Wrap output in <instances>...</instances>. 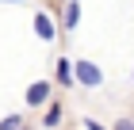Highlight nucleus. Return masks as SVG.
<instances>
[{"label": "nucleus", "mask_w": 134, "mask_h": 130, "mask_svg": "<svg viewBox=\"0 0 134 130\" xmlns=\"http://www.w3.org/2000/svg\"><path fill=\"white\" fill-rule=\"evenodd\" d=\"M73 80L84 84V88H100V84H103V73H100L96 61H77V65H73Z\"/></svg>", "instance_id": "nucleus-1"}, {"label": "nucleus", "mask_w": 134, "mask_h": 130, "mask_svg": "<svg viewBox=\"0 0 134 130\" xmlns=\"http://www.w3.org/2000/svg\"><path fill=\"white\" fill-rule=\"evenodd\" d=\"M23 100H27V107H38V103H46V100H50V84H46V80L31 84V88L23 92Z\"/></svg>", "instance_id": "nucleus-2"}, {"label": "nucleus", "mask_w": 134, "mask_h": 130, "mask_svg": "<svg viewBox=\"0 0 134 130\" xmlns=\"http://www.w3.org/2000/svg\"><path fill=\"white\" fill-rule=\"evenodd\" d=\"M35 35H38V38H46V42H54V23H50V15H46V12H35Z\"/></svg>", "instance_id": "nucleus-3"}, {"label": "nucleus", "mask_w": 134, "mask_h": 130, "mask_svg": "<svg viewBox=\"0 0 134 130\" xmlns=\"http://www.w3.org/2000/svg\"><path fill=\"white\" fill-rule=\"evenodd\" d=\"M62 23H65V31H73L77 23H81V0H69V4H65V12H62Z\"/></svg>", "instance_id": "nucleus-4"}, {"label": "nucleus", "mask_w": 134, "mask_h": 130, "mask_svg": "<svg viewBox=\"0 0 134 130\" xmlns=\"http://www.w3.org/2000/svg\"><path fill=\"white\" fill-rule=\"evenodd\" d=\"M58 84H73V65H69V58L58 61Z\"/></svg>", "instance_id": "nucleus-5"}, {"label": "nucleus", "mask_w": 134, "mask_h": 130, "mask_svg": "<svg viewBox=\"0 0 134 130\" xmlns=\"http://www.w3.org/2000/svg\"><path fill=\"white\" fill-rule=\"evenodd\" d=\"M62 122V103H50V111H46V126H58Z\"/></svg>", "instance_id": "nucleus-6"}, {"label": "nucleus", "mask_w": 134, "mask_h": 130, "mask_svg": "<svg viewBox=\"0 0 134 130\" xmlns=\"http://www.w3.org/2000/svg\"><path fill=\"white\" fill-rule=\"evenodd\" d=\"M19 122H23V119H19V115H8V119L0 122V130H8V126H19Z\"/></svg>", "instance_id": "nucleus-7"}, {"label": "nucleus", "mask_w": 134, "mask_h": 130, "mask_svg": "<svg viewBox=\"0 0 134 130\" xmlns=\"http://www.w3.org/2000/svg\"><path fill=\"white\" fill-rule=\"evenodd\" d=\"M8 4H23V0H8Z\"/></svg>", "instance_id": "nucleus-8"}]
</instances>
